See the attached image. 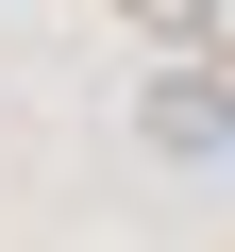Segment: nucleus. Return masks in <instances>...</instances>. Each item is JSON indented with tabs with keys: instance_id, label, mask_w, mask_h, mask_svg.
<instances>
[{
	"instance_id": "nucleus-1",
	"label": "nucleus",
	"mask_w": 235,
	"mask_h": 252,
	"mask_svg": "<svg viewBox=\"0 0 235 252\" xmlns=\"http://www.w3.org/2000/svg\"><path fill=\"white\" fill-rule=\"evenodd\" d=\"M135 152L151 168H235V67H151L135 84Z\"/></svg>"
}]
</instances>
